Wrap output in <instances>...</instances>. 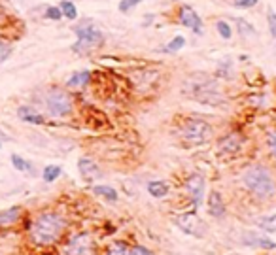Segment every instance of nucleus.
<instances>
[{
  "label": "nucleus",
  "instance_id": "9",
  "mask_svg": "<svg viewBox=\"0 0 276 255\" xmlns=\"http://www.w3.org/2000/svg\"><path fill=\"white\" fill-rule=\"evenodd\" d=\"M178 21L182 23L183 27L191 28L197 36H202V19L199 17L195 10L191 6H182L178 12Z\"/></svg>",
  "mask_w": 276,
  "mask_h": 255
},
{
  "label": "nucleus",
  "instance_id": "27",
  "mask_svg": "<svg viewBox=\"0 0 276 255\" xmlns=\"http://www.w3.org/2000/svg\"><path fill=\"white\" fill-rule=\"evenodd\" d=\"M259 0H231V4L238 10H252V8L257 6Z\"/></svg>",
  "mask_w": 276,
  "mask_h": 255
},
{
  "label": "nucleus",
  "instance_id": "23",
  "mask_svg": "<svg viewBox=\"0 0 276 255\" xmlns=\"http://www.w3.org/2000/svg\"><path fill=\"white\" fill-rule=\"evenodd\" d=\"M10 161H12L14 168H17L19 172H30V168H33V165H30L27 159H23V157H21V155H17V153H12Z\"/></svg>",
  "mask_w": 276,
  "mask_h": 255
},
{
  "label": "nucleus",
  "instance_id": "29",
  "mask_svg": "<svg viewBox=\"0 0 276 255\" xmlns=\"http://www.w3.org/2000/svg\"><path fill=\"white\" fill-rule=\"evenodd\" d=\"M46 17H47V19H51V21L63 19L61 8H59V6H49V8H46Z\"/></svg>",
  "mask_w": 276,
  "mask_h": 255
},
{
  "label": "nucleus",
  "instance_id": "12",
  "mask_svg": "<svg viewBox=\"0 0 276 255\" xmlns=\"http://www.w3.org/2000/svg\"><path fill=\"white\" fill-rule=\"evenodd\" d=\"M206 208H208V214L212 217H223L225 215V204H223V199L218 191H212L206 199Z\"/></svg>",
  "mask_w": 276,
  "mask_h": 255
},
{
  "label": "nucleus",
  "instance_id": "30",
  "mask_svg": "<svg viewBox=\"0 0 276 255\" xmlns=\"http://www.w3.org/2000/svg\"><path fill=\"white\" fill-rule=\"evenodd\" d=\"M106 255H127V246L123 242H115L114 246L108 249Z\"/></svg>",
  "mask_w": 276,
  "mask_h": 255
},
{
  "label": "nucleus",
  "instance_id": "26",
  "mask_svg": "<svg viewBox=\"0 0 276 255\" xmlns=\"http://www.w3.org/2000/svg\"><path fill=\"white\" fill-rule=\"evenodd\" d=\"M248 240H254L257 246H261V248H267V249H276V244L272 240H267V238H261V236H256V235H250Z\"/></svg>",
  "mask_w": 276,
  "mask_h": 255
},
{
  "label": "nucleus",
  "instance_id": "25",
  "mask_svg": "<svg viewBox=\"0 0 276 255\" xmlns=\"http://www.w3.org/2000/svg\"><path fill=\"white\" fill-rule=\"evenodd\" d=\"M267 25H269L270 38H276V10L274 8H267Z\"/></svg>",
  "mask_w": 276,
  "mask_h": 255
},
{
  "label": "nucleus",
  "instance_id": "33",
  "mask_svg": "<svg viewBox=\"0 0 276 255\" xmlns=\"http://www.w3.org/2000/svg\"><path fill=\"white\" fill-rule=\"evenodd\" d=\"M127 255H151V251L146 249L144 246H135L133 249H129Z\"/></svg>",
  "mask_w": 276,
  "mask_h": 255
},
{
  "label": "nucleus",
  "instance_id": "21",
  "mask_svg": "<svg viewBox=\"0 0 276 255\" xmlns=\"http://www.w3.org/2000/svg\"><path fill=\"white\" fill-rule=\"evenodd\" d=\"M61 167H57V165H47L46 168H44V172H42V178H44V181L46 183H53L59 176H61Z\"/></svg>",
  "mask_w": 276,
  "mask_h": 255
},
{
  "label": "nucleus",
  "instance_id": "7",
  "mask_svg": "<svg viewBox=\"0 0 276 255\" xmlns=\"http://www.w3.org/2000/svg\"><path fill=\"white\" fill-rule=\"evenodd\" d=\"M63 253L65 255H97V244L87 233H78V235L70 236L67 244L63 246Z\"/></svg>",
  "mask_w": 276,
  "mask_h": 255
},
{
  "label": "nucleus",
  "instance_id": "20",
  "mask_svg": "<svg viewBox=\"0 0 276 255\" xmlns=\"http://www.w3.org/2000/svg\"><path fill=\"white\" fill-rule=\"evenodd\" d=\"M59 8H61L63 12V17H67L70 21L78 19V8H76V4L72 0H63L61 4H59Z\"/></svg>",
  "mask_w": 276,
  "mask_h": 255
},
{
  "label": "nucleus",
  "instance_id": "2",
  "mask_svg": "<svg viewBox=\"0 0 276 255\" xmlns=\"http://www.w3.org/2000/svg\"><path fill=\"white\" fill-rule=\"evenodd\" d=\"M182 91L186 97L193 99L202 104H210V106H218L223 102L222 89L218 87L214 78H210L208 74H195L189 76L188 80L183 81Z\"/></svg>",
  "mask_w": 276,
  "mask_h": 255
},
{
  "label": "nucleus",
  "instance_id": "1",
  "mask_svg": "<svg viewBox=\"0 0 276 255\" xmlns=\"http://www.w3.org/2000/svg\"><path fill=\"white\" fill-rule=\"evenodd\" d=\"M67 219L57 212H42L28 225V238L34 246H53L65 233Z\"/></svg>",
  "mask_w": 276,
  "mask_h": 255
},
{
  "label": "nucleus",
  "instance_id": "24",
  "mask_svg": "<svg viewBox=\"0 0 276 255\" xmlns=\"http://www.w3.org/2000/svg\"><path fill=\"white\" fill-rule=\"evenodd\" d=\"M216 30H218V34L222 36L223 40H231L233 38V28H231V25L227 23V21H216Z\"/></svg>",
  "mask_w": 276,
  "mask_h": 255
},
{
  "label": "nucleus",
  "instance_id": "31",
  "mask_svg": "<svg viewBox=\"0 0 276 255\" xmlns=\"http://www.w3.org/2000/svg\"><path fill=\"white\" fill-rule=\"evenodd\" d=\"M267 144H269L270 155L276 159V129L269 133V136H267Z\"/></svg>",
  "mask_w": 276,
  "mask_h": 255
},
{
  "label": "nucleus",
  "instance_id": "16",
  "mask_svg": "<svg viewBox=\"0 0 276 255\" xmlns=\"http://www.w3.org/2000/svg\"><path fill=\"white\" fill-rule=\"evenodd\" d=\"M148 193L154 199H163V197L169 195V183L167 181H149Z\"/></svg>",
  "mask_w": 276,
  "mask_h": 255
},
{
  "label": "nucleus",
  "instance_id": "19",
  "mask_svg": "<svg viewBox=\"0 0 276 255\" xmlns=\"http://www.w3.org/2000/svg\"><path fill=\"white\" fill-rule=\"evenodd\" d=\"M93 193L102 197V199H106V201H112V202L117 201V191H115L114 187H110V185H95Z\"/></svg>",
  "mask_w": 276,
  "mask_h": 255
},
{
  "label": "nucleus",
  "instance_id": "13",
  "mask_svg": "<svg viewBox=\"0 0 276 255\" xmlns=\"http://www.w3.org/2000/svg\"><path fill=\"white\" fill-rule=\"evenodd\" d=\"M17 115H19V119L23 121V123H30V125H44V123H46L44 115L30 106H19Z\"/></svg>",
  "mask_w": 276,
  "mask_h": 255
},
{
  "label": "nucleus",
  "instance_id": "4",
  "mask_svg": "<svg viewBox=\"0 0 276 255\" xmlns=\"http://www.w3.org/2000/svg\"><path fill=\"white\" fill-rule=\"evenodd\" d=\"M74 34L78 38L72 46L74 53H89L91 49L102 46V42H104V34L95 27L93 21H81L80 25L74 27Z\"/></svg>",
  "mask_w": 276,
  "mask_h": 255
},
{
  "label": "nucleus",
  "instance_id": "18",
  "mask_svg": "<svg viewBox=\"0 0 276 255\" xmlns=\"http://www.w3.org/2000/svg\"><path fill=\"white\" fill-rule=\"evenodd\" d=\"M257 227L265 231V233H276V214H269V215H263L257 219Z\"/></svg>",
  "mask_w": 276,
  "mask_h": 255
},
{
  "label": "nucleus",
  "instance_id": "22",
  "mask_svg": "<svg viewBox=\"0 0 276 255\" xmlns=\"http://www.w3.org/2000/svg\"><path fill=\"white\" fill-rule=\"evenodd\" d=\"M182 47H186V38H183V36H174L167 46L163 47V53H176V51H180Z\"/></svg>",
  "mask_w": 276,
  "mask_h": 255
},
{
  "label": "nucleus",
  "instance_id": "8",
  "mask_svg": "<svg viewBox=\"0 0 276 255\" xmlns=\"http://www.w3.org/2000/svg\"><path fill=\"white\" fill-rule=\"evenodd\" d=\"M174 223L182 233L193 236V238H202L206 235V223L202 221L195 212H186V214L176 215Z\"/></svg>",
  "mask_w": 276,
  "mask_h": 255
},
{
  "label": "nucleus",
  "instance_id": "34",
  "mask_svg": "<svg viewBox=\"0 0 276 255\" xmlns=\"http://www.w3.org/2000/svg\"><path fill=\"white\" fill-rule=\"evenodd\" d=\"M154 19H155L154 14H146L144 15V21H142V27H149V25L154 23Z\"/></svg>",
  "mask_w": 276,
  "mask_h": 255
},
{
  "label": "nucleus",
  "instance_id": "32",
  "mask_svg": "<svg viewBox=\"0 0 276 255\" xmlns=\"http://www.w3.org/2000/svg\"><path fill=\"white\" fill-rule=\"evenodd\" d=\"M12 51H14V49H12V47L8 46V44H4V42H0V62H4V60H6L8 57L12 55Z\"/></svg>",
  "mask_w": 276,
  "mask_h": 255
},
{
  "label": "nucleus",
  "instance_id": "6",
  "mask_svg": "<svg viewBox=\"0 0 276 255\" xmlns=\"http://www.w3.org/2000/svg\"><path fill=\"white\" fill-rule=\"evenodd\" d=\"M182 136L189 144H204L212 138V127L204 119H188L182 127Z\"/></svg>",
  "mask_w": 276,
  "mask_h": 255
},
{
  "label": "nucleus",
  "instance_id": "11",
  "mask_svg": "<svg viewBox=\"0 0 276 255\" xmlns=\"http://www.w3.org/2000/svg\"><path fill=\"white\" fill-rule=\"evenodd\" d=\"M78 168H80L81 178H83V180H87V181H93L95 178H99V176H101L99 165H97L93 159H89V157H81L80 161H78Z\"/></svg>",
  "mask_w": 276,
  "mask_h": 255
},
{
  "label": "nucleus",
  "instance_id": "5",
  "mask_svg": "<svg viewBox=\"0 0 276 255\" xmlns=\"http://www.w3.org/2000/svg\"><path fill=\"white\" fill-rule=\"evenodd\" d=\"M47 114L51 117H67L72 112V97L61 89H51L44 99Z\"/></svg>",
  "mask_w": 276,
  "mask_h": 255
},
{
  "label": "nucleus",
  "instance_id": "3",
  "mask_svg": "<svg viewBox=\"0 0 276 255\" xmlns=\"http://www.w3.org/2000/svg\"><path fill=\"white\" fill-rule=\"evenodd\" d=\"M240 181L252 195L259 197V199H270L276 193L274 178L269 172V168L261 167V165L246 168L240 176Z\"/></svg>",
  "mask_w": 276,
  "mask_h": 255
},
{
  "label": "nucleus",
  "instance_id": "15",
  "mask_svg": "<svg viewBox=\"0 0 276 255\" xmlns=\"http://www.w3.org/2000/svg\"><path fill=\"white\" fill-rule=\"evenodd\" d=\"M89 80H91V72L89 70H81V72H74L68 78L67 85L68 87H83V85L89 83Z\"/></svg>",
  "mask_w": 276,
  "mask_h": 255
},
{
  "label": "nucleus",
  "instance_id": "17",
  "mask_svg": "<svg viewBox=\"0 0 276 255\" xmlns=\"http://www.w3.org/2000/svg\"><path fill=\"white\" fill-rule=\"evenodd\" d=\"M235 23H236V27H238V33H240V36H244V38H257L256 27H254L250 21L242 19V17H236Z\"/></svg>",
  "mask_w": 276,
  "mask_h": 255
},
{
  "label": "nucleus",
  "instance_id": "14",
  "mask_svg": "<svg viewBox=\"0 0 276 255\" xmlns=\"http://www.w3.org/2000/svg\"><path fill=\"white\" fill-rule=\"evenodd\" d=\"M21 217V208L19 206H12L8 210H0V227H8L14 225Z\"/></svg>",
  "mask_w": 276,
  "mask_h": 255
},
{
  "label": "nucleus",
  "instance_id": "10",
  "mask_svg": "<svg viewBox=\"0 0 276 255\" xmlns=\"http://www.w3.org/2000/svg\"><path fill=\"white\" fill-rule=\"evenodd\" d=\"M186 191L193 199L195 206L202 204V199H204V178L201 174H191L186 180Z\"/></svg>",
  "mask_w": 276,
  "mask_h": 255
},
{
  "label": "nucleus",
  "instance_id": "35",
  "mask_svg": "<svg viewBox=\"0 0 276 255\" xmlns=\"http://www.w3.org/2000/svg\"><path fill=\"white\" fill-rule=\"evenodd\" d=\"M172 2H178V0H172Z\"/></svg>",
  "mask_w": 276,
  "mask_h": 255
},
{
  "label": "nucleus",
  "instance_id": "28",
  "mask_svg": "<svg viewBox=\"0 0 276 255\" xmlns=\"http://www.w3.org/2000/svg\"><path fill=\"white\" fill-rule=\"evenodd\" d=\"M138 2H142V0H121L117 10H119L121 14H129L131 10H135V8L138 6Z\"/></svg>",
  "mask_w": 276,
  "mask_h": 255
}]
</instances>
